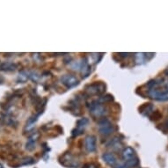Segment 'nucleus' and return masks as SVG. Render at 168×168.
Listing matches in <instances>:
<instances>
[{
    "mask_svg": "<svg viewBox=\"0 0 168 168\" xmlns=\"http://www.w3.org/2000/svg\"><path fill=\"white\" fill-rule=\"evenodd\" d=\"M148 95L151 99H154L159 101H168V90L160 91L158 88L149 89Z\"/></svg>",
    "mask_w": 168,
    "mask_h": 168,
    "instance_id": "obj_1",
    "label": "nucleus"
},
{
    "mask_svg": "<svg viewBox=\"0 0 168 168\" xmlns=\"http://www.w3.org/2000/svg\"><path fill=\"white\" fill-rule=\"evenodd\" d=\"M99 131L103 136H109L115 131V128L108 120L103 119L99 122Z\"/></svg>",
    "mask_w": 168,
    "mask_h": 168,
    "instance_id": "obj_2",
    "label": "nucleus"
},
{
    "mask_svg": "<svg viewBox=\"0 0 168 168\" xmlns=\"http://www.w3.org/2000/svg\"><path fill=\"white\" fill-rule=\"evenodd\" d=\"M106 113V107L99 102H93L90 106V114L93 117H101Z\"/></svg>",
    "mask_w": 168,
    "mask_h": 168,
    "instance_id": "obj_3",
    "label": "nucleus"
},
{
    "mask_svg": "<svg viewBox=\"0 0 168 168\" xmlns=\"http://www.w3.org/2000/svg\"><path fill=\"white\" fill-rule=\"evenodd\" d=\"M61 163L64 166L69 168H76L79 165V162L77 159H75L74 156H72L70 153H66L62 156Z\"/></svg>",
    "mask_w": 168,
    "mask_h": 168,
    "instance_id": "obj_4",
    "label": "nucleus"
},
{
    "mask_svg": "<svg viewBox=\"0 0 168 168\" xmlns=\"http://www.w3.org/2000/svg\"><path fill=\"white\" fill-rule=\"evenodd\" d=\"M106 85L102 83H95V84H90L86 88L85 92L88 93L89 95H99L105 92Z\"/></svg>",
    "mask_w": 168,
    "mask_h": 168,
    "instance_id": "obj_5",
    "label": "nucleus"
},
{
    "mask_svg": "<svg viewBox=\"0 0 168 168\" xmlns=\"http://www.w3.org/2000/svg\"><path fill=\"white\" fill-rule=\"evenodd\" d=\"M61 82L63 85H65L67 88H72L76 86L77 84H79V80L76 78L75 76L71 75V74H67L61 77Z\"/></svg>",
    "mask_w": 168,
    "mask_h": 168,
    "instance_id": "obj_6",
    "label": "nucleus"
},
{
    "mask_svg": "<svg viewBox=\"0 0 168 168\" xmlns=\"http://www.w3.org/2000/svg\"><path fill=\"white\" fill-rule=\"evenodd\" d=\"M89 121L87 118H82V119L79 120L77 122V127L76 128L72 131V136L73 137H78L81 135L82 133L84 132L85 128L87 127V124H88Z\"/></svg>",
    "mask_w": 168,
    "mask_h": 168,
    "instance_id": "obj_7",
    "label": "nucleus"
},
{
    "mask_svg": "<svg viewBox=\"0 0 168 168\" xmlns=\"http://www.w3.org/2000/svg\"><path fill=\"white\" fill-rule=\"evenodd\" d=\"M84 148L87 152H93L96 150V138L93 136H88L84 139Z\"/></svg>",
    "mask_w": 168,
    "mask_h": 168,
    "instance_id": "obj_8",
    "label": "nucleus"
},
{
    "mask_svg": "<svg viewBox=\"0 0 168 168\" xmlns=\"http://www.w3.org/2000/svg\"><path fill=\"white\" fill-rule=\"evenodd\" d=\"M39 137V133H35L33 134L31 137L28 138V141L27 142L26 144V149L28 150H33L35 148V144Z\"/></svg>",
    "mask_w": 168,
    "mask_h": 168,
    "instance_id": "obj_9",
    "label": "nucleus"
},
{
    "mask_svg": "<svg viewBox=\"0 0 168 168\" xmlns=\"http://www.w3.org/2000/svg\"><path fill=\"white\" fill-rule=\"evenodd\" d=\"M102 159L110 166H115L116 165V162H117L115 156L112 153H104L102 156Z\"/></svg>",
    "mask_w": 168,
    "mask_h": 168,
    "instance_id": "obj_10",
    "label": "nucleus"
},
{
    "mask_svg": "<svg viewBox=\"0 0 168 168\" xmlns=\"http://www.w3.org/2000/svg\"><path fill=\"white\" fill-rule=\"evenodd\" d=\"M135 157H137L136 156V152H135V150H133L131 147H127L122 151V158L125 160V162L129 160V159H133V158H135Z\"/></svg>",
    "mask_w": 168,
    "mask_h": 168,
    "instance_id": "obj_11",
    "label": "nucleus"
},
{
    "mask_svg": "<svg viewBox=\"0 0 168 168\" xmlns=\"http://www.w3.org/2000/svg\"><path fill=\"white\" fill-rule=\"evenodd\" d=\"M15 69H17V64L14 62H5L0 64V71H13Z\"/></svg>",
    "mask_w": 168,
    "mask_h": 168,
    "instance_id": "obj_12",
    "label": "nucleus"
},
{
    "mask_svg": "<svg viewBox=\"0 0 168 168\" xmlns=\"http://www.w3.org/2000/svg\"><path fill=\"white\" fill-rule=\"evenodd\" d=\"M153 108H154V106H152L151 104H145V105L141 106L139 108V110L144 115H150V114L152 113Z\"/></svg>",
    "mask_w": 168,
    "mask_h": 168,
    "instance_id": "obj_13",
    "label": "nucleus"
},
{
    "mask_svg": "<svg viewBox=\"0 0 168 168\" xmlns=\"http://www.w3.org/2000/svg\"><path fill=\"white\" fill-rule=\"evenodd\" d=\"M138 164H139V160H138L137 157H135V158H133V159L126 161V162H125V165H126V167L127 168H132L137 166Z\"/></svg>",
    "mask_w": 168,
    "mask_h": 168,
    "instance_id": "obj_14",
    "label": "nucleus"
},
{
    "mask_svg": "<svg viewBox=\"0 0 168 168\" xmlns=\"http://www.w3.org/2000/svg\"><path fill=\"white\" fill-rule=\"evenodd\" d=\"M28 77L29 76L27 75V72H25V71H21L20 73H19V75L18 80L19 81H20V82H26L28 79Z\"/></svg>",
    "mask_w": 168,
    "mask_h": 168,
    "instance_id": "obj_15",
    "label": "nucleus"
},
{
    "mask_svg": "<svg viewBox=\"0 0 168 168\" xmlns=\"http://www.w3.org/2000/svg\"><path fill=\"white\" fill-rule=\"evenodd\" d=\"M135 57H136V62H137V63H142V62L144 61V54H136Z\"/></svg>",
    "mask_w": 168,
    "mask_h": 168,
    "instance_id": "obj_16",
    "label": "nucleus"
},
{
    "mask_svg": "<svg viewBox=\"0 0 168 168\" xmlns=\"http://www.w3.org/2000/svg\"><path fill=\"white\" fill-rule=\"evenodd\" d=\"M32 163H34V159L30 157H27V158L22 159V165H30Z\"/></svg>",
    "mask_w": 168,
    "mask_h": 168,
    "instance_id": "obj_17",
    "label": "nucleus"
},
{
    "mask_svg": "<svg viewBox=\"0 0 168 168\" xmlns=\"http://www.w3.org/2000/svg\"><path fill=\"white\" fill-rule=\"evenodd\" d=\"M84 168H99V167H98L97 165H94L92 164V165H86Z\"/></svg>",
    "mask_w": 168,
    "mask_h": 168,
    "instance_id": "obj_18",
    "label": "nucleus"
},
{
    "mask_svg": "<svg viewBox=\"0 0 168 168\" xmlns=\"http://www.w3.org/2000/svg\"><path fill=\"white\" fill-rule=\"evenodd\" d=\"M115 168H127V167H126V165H118Z\"/></svg>",
    "mask_w": 168,
    "mask_h": 168,
    "instance_id": "obj_19",
    "label": "nucleus"
},
{
    "mask_svg": "<svg viewBox=\"0 0 168 168\" xmlns=\"http://www.w3.org/2000/svg\"><path fill=\"white\" fill-rule=\"evenodd\" d=\"M165 74H166V75H168V68L166 69V70H165Z\"/></svg>",
    "mask_w": 168,
    "mask_h": 168,
    "instance_id": "obj_20",
    "label": "nucleus"
},
{
    "mask_svg": "<svg viewBox=\"0 0 168 168\" xmlns=\"http://www.w3.org/2000/svg\"><path fill=\"white\" fill-rule=\"evenodd\" d=\"M2 82H3V79H2L0 78V84H2Z\"/></svg>",
    "mask_w": 168,
    "mask_h": 168,
    "instance_id": "obj_21",
    "label": "nucleus"
},
{
    "mask_svg": "<svg viewBox=\"0 0 168 168\" xmlns=\"http://www.w3.org/2000/svg\"><path fill=\"white\" fill-rule=\"evenodd\" d=\"M0 168H4V166H3V165H2L1 164H0Z\"/></svg>",
    "mask_w": 168,
    "mask_h": 168,
    "instance_id": "obj_22",
    "label": "nucleus"
}]
</instances>
